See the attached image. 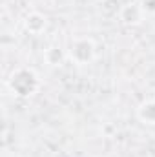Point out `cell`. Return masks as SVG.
I'll return each mask as SVG.
<instances>
[{"mask_svg":"<svg viewBox=\"0 0 155 157\" xmlns=\"http://www.w3.org/2000/svg\"><path fill=\"white\" fill-rule=\"evenodd\" d=\"M7 86L13 91V95H17L20 99H28L39 91L40 78L37 71L31 68H18L7 78Z\"/></svg>","mask_w":155,"mask_h":157,"instance_id":"cell-1","label":"cell"},{"mask_svg":"<svg viewBox=\"0 0 155 157\" xmlns=\"http://www.w3.org/2000/svg\"><path fill=\"white\" fill-rule=\"evenodd\" d=\"M66 57H68V53L64 49H60V48H49L46 51V60L51 66H60L66 60Z\"/></svg>","mask_w":155,"mask_h":157,"instance_id":"cell-6","label":"cell"},{"mask_svg":"<svg viewBox=\"0 0 155 157\" xmlns=\"http://www.w3.org/2000/svg\"><path fill=\"white\" fill-rule=\"evenodd\" d=\"M137 117L141 119V122H144V124L155 126V99L146 101V102H142V104L139 106Z\"/></svg>","mask_w":155,"mask_h":157,"instance_id":"cell-5","label":"cell"},{"mask_svg":"<svg viewBox=\"0 0 155 157\" xmlns=\"http://www.w3.org/2000/svg\"><path fill=\"white\" fill-rule=\"evenodd\" d=\"M68 57H70L75 64H78V66H84V64L91 62V60L95 59V44H93V40L88 39V37L75 39L70 44Z\"/></svg>","mask_w":155,"mask_h":157,"instance_id":"cell-2","label":"cell"},{"mask_svg":"<svg viewBox=\"0 0 155 157\" xmlns=\"http://www.w3.org/2000/svg\"><path fill=\"white\" fill-rule=\"evenodd\" d=\"M142 15H144V9L142 6H137V4H130L120 9V20L124 24H139L142 20Z\"/></svg>","mask_w":155,"mask_h":157,"instance_id":"cell-4","label":"cell"},{"mask_svg":"<svg viewBox=\"0 0 155 157\" xmlns=\"http://www.w3.org/2000/svg\"><path fill=\"white\" fill-rule=\"evenodd\" d=\"M24 28H26V31H29L31 35H40V33H44V29L47 28V18L39 13V11H33V13H29L26 18H24Z\"/></svg>","mask_w":155,"mask_h":157,"instance_id":"cell-3","label":"cell"},{"mask_svg":"<svg viewBox=\"0 0 155 157\" xmlns=\"http://www.w3.org/2000/svg\"><path fill=\"white\" fill-rule=\"evenodd\" d=\"M142 9L148 13H155V0H142Z\"/></svg>","mask_w":155,"mask_h":157,"instance_id":"cell-7","label":"cell"}]
</instances>
